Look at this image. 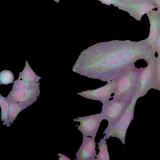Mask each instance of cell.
Wrapping results in <instances>:
<instances>
[{
  "label": "cell",
  "mask_w": 160,
  "mask_h": 160,
  "mask_svg": "<svg viewBox=\"0 0 160 160\" xmlns=\"http://www.w3.org/2000/svg\"><path fill=\"white\" fill-rule=\"evenodd\" d=\"M156 54H157V56L155 57L160 56V25L158 30V37L155 48L154 56Z\"/></svg>",
  "instance_id": "2e32d148"
},
{
  "label": "cell",
  "mask_w": 160,
  "mask_h": 160,
  "mask_svg": "<svg viewBox=\"0 0 160 160\" xmlns=\"http://www.w3.org/2000/svg\"><path fill=\"white\" fill-rule=\"evenodd\" d=\"M94 138L83 136L82 144L76 153L78 160H95L96 155Z\"/></svg>",
  "instance_id": "52a82bcc"
},
{
  "label": "cell",
  "mask_w": 160,
  "mask_h": 160,
  "mask_svg": "<svg viewBox=\"0 0 160 160\" xmlns=\"http://www.w3.org/2000/svg\"><path fill=\"white\" fill-rule=\"evenodd\" d=\"M101 3L109 6L113 5L120 10L123 6V3L121 0H102Z\"/></svg>",
  "instance_id": "9a60e30c"
},
{
  "label": "cell",
  "mask_w": 160,
  "mask_h": 160,
  "mask_svg": "<svg viewBox=\"0 0 160 160\" xmlns=\"http://www.w3.org/2000/svg\"><path fill=\"white\" fill-rule=\"evenodd\" d=\"M155 57L153 55L150 58L146 67L143 68L138 75L137 88L141 93L146 92L153 88V71Z\"/></svg>",
  "instance_id": "8992f818"
},
{
  "label": "cell",
  "mask_w": 160,
  "mask_h": 160,
  "mask_svg": "<svg viewBox=\"0 0 160 160\" xmlns=\"http://www.w3.org/2000/svg\"><path fill=\"white\" fill-rule=\"evenodd\" d=\"M39 88L38 86L29 89H12L7 98L18 104L23 109L36 100L39 95Z\"/></svg>",
  "instance_id": "3957f363"
},
{
  "label": "cell",
  "mask_w": 160,
  "mask_h": 160,
  "mask_svg": "<svg viewBox=\"0 0 160 160\" xmlns=\"http://www.w3.org/2000/svg\"><path fill=\"white\" fill-rule=\"evenodd\" d=\"M128 102V101L113 99L103 102L101 112L102 118L108 122V124L115 123L127 109Z\"/></svg>",
  "instance_id": "6da1fadb"
},
{
  "label": "cell",
  "mask_w": 160,
  "mask_h": 160,
  "mask_svg": "<svg viewBox=\"0 0 160 160\" xmlns=\"http://www.w3.org/2000/svg\"><path fill=\"white\" fill-rule=\"evenodd\" d=\"M113 93H114V92L112 89L104 88L83 92L78 94L86 98L100 101L102 103L112 98L111 95Z\"/></svg>",
  "instance_id": "9c48e42d"
},
{
  "label": "cell",
  "mask_w": 160,
  "mask_h": 160,
  "mask_svg": "<svg viewBox=\"0 0 160 160\" xmlns=\"http://www.w3.org/2000/svg\"><path fill=\"white\" fill-rule=\"evenodd\" d=\"M153 88L160 90V56L155 57L153 71Z\"/></svg>",
  "instance_id": "7c38bea8"
},
{
  "label": "cell",
  "mask_w": 160,
  "mask_h": 160,
  "mask_svg": "<svg viewBox=\"0 0 160 160\" xmlns=\"http://www.w3.org/2000/svg\"><path fill=\"white\" fill-rule=\"evenodd\" d=\"M18 78L27 82L36 83H38L41 78L33 71L27 61H26L25 66L23 70L19 72Z\"/></svg>",
  "instance_id": "30bf717a"
},
{
  "label": "cell",
  "mask_w": 160,
  "mask_h": 160,
  "mask_svg": "<svg viewBox=\"0 0 160 160\" xmlns=\"http://www.w3.org/2000/svg\"><path fill=\"white\" fill-rule=\"evenodd\" d=\"M103 120L101 113L83 117H78L74 121L80 122L78 129L84 136L91 137L94 139L98 131L100 124Z\"/></svg>",
  "instance_id": "277c9868"
},
{
  "label": "cell",
  "mask_w": 160,
  "mask_h": 160,
  "mask_svg": "<svg viewBox=\"0 0 160 160\" xmlns=\"http://www.w3.org/2000/svg\"><path fill=\"white\" fill-rule=\"evenodd\" d=\"M127 1L135 2H143L150 0H125Z\"/></svg>",
  "instance_id": "ac0fdd59"
},
{
  "label": "cell",
  "mask_w": 160,
  "mask_h": 160,
  "mask_svg": "<svg viewBox=\"0 0 160 160\" xmlns=\"http://www.w3.org/2000/svg\"><path fill=\"white\" fill-rule=\"evenodd\" d=\"M40 83L30 82L18 78L14 81L12 88L13 90L29 89L39 86Z\"/></svg>",
  "instance_id": "4fadbf2b"
},
{
  "label": "cell",
  "mask_w": 160,
  "mask_h": 160,
  "mask_svg": "<svg viewBox=\"0 0 160 160\" xmlns=\"http://www.w3.org/2000/svg\"><path fill=\"white\" fill-rule=\"evenodd\" d=\"M107 141L101 138L99 142L98 143L99 152L95 160H110L109 155L108 152Z\"/></svg>",
  "instance_id": "8fae6325"
},
{
  "label": "cell",
  "mask_w": 160,
  "mask_h": 160,
  "mask_svg": "<svg viewBox=\"0 0 160 160\" xmlns=\"http://www.w3.org/2000/svg\"><path fill=\"white\" fill-rule=\"evenodd\" d=\"M123 6L120 10L128 12L130 16L140 21L142 17L149 11L157 8L151 1L143 2H135L121 0Z\"/></svg>",
  "instance_id": "5b68a950"
},
{
  "label": "cell",
  "mask_w": 160,
  "mask_h": 160,
  "mask_svg": "<svg viewBox=\"0 0 160 160\" xmlns=\"http://www.w3.org/2000/svg\"><path fill=\"white\" fill-rule=\"evenodd\" d=\"M150 24L148 39L152 49V55L154 56L155 48L158 39L160 25V17L157 10H151L146 13Z\"/></svg>",
  "instance_id": "ba28073f"
},
{
  "label": "cell",
  "mask_w": 160,
  "mask_h": 160,
  "mask_svg": "<svg viewBox=\"0 0 160 160\" xmlns=\"http://www.w3.org/2000/svg\"><path fill=\"white\" fill-rule=\"evenodd\" d=\"M60 0H54V2H56L57 3H58Z\"/></svg>",
  "instance_id": "d6986e66"
},
{
  "label": "cell",
  "mask_w": 160,
  "mask_h": 160,
  "mask_svg": "<svg viewBox=\"0 0 160 160\" xmlns=\"http://www.w3.org/2000/svg\"><path fill=\"white\" fill-rule=\"evenodd\" d=\"M13 73L9 70H4L0 72V85L8 84L13 82Z\"/></svg>",
  "instance_id": "5bb4252c"
},
{
  "label": "cell",
  "mask_w": 160,
  "mask_h": 160,
  "mask_svg": "<svg viewBox=\"0 0 160 160\" xmlns=\"http://www.w3.org/2000/svg\"><path fill=\"white\" fill-rule=\"evenodd\" d=\"M96 0L99 1H100V2H101L102 1V0Z\"/></svg>",
  "instance_id": "ffe728a7"
},
{
  "label": "cell",
  "mask_w": 160,
  "mask_h": 160,
  "mask_svg": "<svg viewBox=\"0 0 160 160\" xmlns=\"http://www.w3.org/2000/svg\"><path fill=\"white\" fill-rule=\"evenodd\" d=\"M157 7L158 13L160 17V0H150Z\"/></svg>",
  "instance_id": "e0dca14e"
},
{
  "label": "cell",
  "mask_w": 160,
  "mask_h": 160,
  "mask_svg": "<svg viewBox=\"0 0 160 160\" xmlns=\"http://www.w3.org/2000/svg\"><path fill=\"white\" fill-rule=\"evenodd\" d=\"M131 106L127 109L119 120L112 124H108L103 133V139H108L111 137L119 139L124 144L127 128L132 120V113Z\"/></svg>",
  "instance_id": "7a4b0ae2"
}]
</instances>
